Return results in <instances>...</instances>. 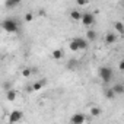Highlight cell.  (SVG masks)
I'll return each instance as SVG.
<instances>
[{"instance_id":"1","label":"cell","mask_w":124,"mask_h":124,"mask_svg":"<svg viewBox=\"0 0 124 124\" xmlns=\"http://www.w3.org/2000/svg\"><path fill=\"white\" fill-rule=\"evenodd\" d=\"M2 28L9 34H16L19 31V23H18V21L15 18H6L2 22Z\"/></svg>"},{"instance_id":"2","label":"cell","mask_w":124,"mask_h":124,"mask_svg":"<svg viewBox=\"0 0 124 124\" xmlns=\"http://www.w3.org/2000/svg\"><path fill=\"white\" fill-rule=\"evenodd\" d=\"M98 75H99V78H101V80H102L104 83H108V82L112 80L114 72H112V69H111L109 66H102V67L99 69Z\"/></svg>"},{"instance_id":"3","label":"cell","mask_w":124,"mask_h":124,"mask_svg":"<svg viewBox=\"0 0 124 124\" xmlns=\"http://www.w3.org/2000/svg\"><path fill=\"white\" fill-rule=\"evenodd\" d=\"M80 22H82L83 26L91 28V26L95 23V15L91 13V12H85V13H82V19H80Z\"/></svg>"},{"instance_id":"4","label":"cell","mask_w":124,"mask_h":124,"mask_svg":"<svg viewBox=\"0 0 124 124\" xmlns=\"http://www.w3.org/2000/svg\"><path fill=\"white\" fill-rule=\"evenodd\" d=\"M22 118H23V112L19 109H15L9 115V123H19V121H22Z\"/></svg>"},{"instance_id":"5","label":"cell","mask_w":124,"mask_h":124,"mask_svg":"<svg viewBox=\"0 0 124 124\" xmlns=\"http://www.w3.org/2000/svg\"><path fill=\"white\" fill-rule=\"evenodd\" d=\"M85 121H86V117H85L83 112H76V114H73L70 117V123L72 124H82Z\"/></svg>"},{"instance_id":"6","label":"cell","mask_w":124,"mask_h":124,"mask_svg":"<svg viewBox=\"0 0 124 124\" xmlns=\"http://www.w3.org/2000/svg\"><path fill=\"white\" fill-rule=\"evenodd\" d=\"M73 39L78 42V45H79V50H82V51L88 50V47H89V41H88L86 38H82V37H76V38H73Z\"/></svg>"},{"instance_id":"7","label":"cell","mask_w":124,"mask_h":124,"mask_svg":"<svg viewBox=\"0 0 124 124\" xmlns=\"http://www.w3.org/2000/svg\"><path fill=\"white\" fill-rule=\"evenodd\" d=\"M117 38H118V37H117L115 32H108V34L105 35V39H104V41H105L107 45H111V44L117 42Z\"/></svg>"},{"instance_id":"8","label":"cell","mask_w":124,"mask_h":124,"mask_svg":"<svg viewBox=\"0 0 124 124\" xmlns=\"http://www.w3.org/2000/svg\"><path fill=\"white\" fill-rule=\"evenodd\" d=\"M96 38H98V35H96V32H95L93 29H88V31H86V39H88L89 42H93Z\"/></svg>"},{"instance_id":"9","label":"cell","mask_w":124,"mask_h":124,"mask_svg":"<svg viewBox=\"0 0 124 124\" xmlns=\"http://www.w3.org/2000/svg\"><path fill=\"white\" fill-rule=\"evenodd\" d=\"M114 29L117 31V34L124 35V23H123V22H120V21L114 22Z\"/></svg>"},{"instance_id":"10","label":"cell","mask_w":124,"mask_h":124,"mask_svg":"<svg viewBox=\"0 0 124 124\" xmlns=\"http://www.w3.org/2000/svg\"><path fill=\"white\" fill-rule=\"evenodd\" d=\"M70 19L72 21H75V22H78V21H80L82 19V13L79 12V10H70Z\"/></svg>"},{"instance_id":"11","label":"cell","mask_w":124,"mask_h":124,"mask_svg":"<svg viewBox=\"0 0 124 124\" xmlns=\"http://www.w3.org/2000/svg\"><path fill=\"white\" fill-rule=\"evenodd\" d=\"M51 57H53L54 60H60L61 57H63V50H60V48H55V50H53V53H51Z\"/></svg>"},{"instance_id":"12","label":"cell","mask_w":124,"mask_h":124,"mask_svg":"<svg viewBox=\"0 0 124 124\" xmlns=\"http://www.w3.org/2000/svg\"><path fill=\"white\" fill-rule=\"evenodd\" d=\"M104 95H105V98H107V99H114V98L117 96V93L114 92V89H112V88H109V89H105Z\"/></svg>"},{"instance_id":"13","label":"cell","mask_w":124,"mask_h":124,"mask_svg":"<svg viewBox=\"0 0 124 124\" xmlns=\"http://www.w3.org/2000/svg\"><path fill=\"white\" fill-rule=\"evenodd\" d=\"M6 99H8V101H10V102H13V101L16 99V92H15L13 89L6 91Z\"/></svg>"},{"instance_id":"14","label":"cell","mask_w":124,"mask_h":124,"mask_svg":"<svg viewBox=\"0 0 124 124\" xmlns=\"http://www.w3.org/2000/svg\"><path fill=\"white\" fill-rule=\"evenodd\" d=\"M112 89H114V92H115L117 95H123V93H124V85H123V83H117V85H114Z\"/></svg>"},{"instance_id":"15","label":"cell","mask_w":124,"mask_h":124,"mask_svg":"<svg viewBox=\"0 0 124 124\" xmlns=\"http://www.w3.org/2000/svg\"><path fill=\"white\" fill-rule=\"evenodd\" d=\"M44 86H45V80H38V82H35V83L32 85V89H34V91H41Z\"/></svg>"},{"instance_id":"16","label":"cell","mask_w":124,"mask_h":124,"mask_svg":"<svg viewBox=\"0 0 124 124\" xmlns=\"http://www.w3.org/2000/svg\"><path fill=\"white\" fill-rule=\"evenodd\" d=\"M89 114H91L92 117H99V115H101V108H99V107H92V108L89 109Z\"/></svg>"},{"instance_id":"17","label":"cell","mask_w":124,"mask_h":124,"mask_svg":"<svg viewBox=\"0 0 124 124\" xmlns=\"http://www.w3.org/2000/svg\"><path fill=\"white\" fill-rule=\"evenodd\" d=\"M69 48H70V51H79V45H78V42L75 39H72L69 42Z\"/></svg>"},{"instance_id":"18","label":"cell","mask_w":124,"mask_h":124,"mask_svg":"<svg viewBox=\"0 0 124 124\" xmlns=\"http://www.w3.org/2000/svg\"><path fill=\"white\" fill-rule=\"evenodd\" d=\"M23 21H25V22H32V21H34V13H31V12L25 13V16H23Z\"/></svg>"},{"instance_id":"19","label":"cell","mask_w":124,"mask_h":124,"mask_svg":"<svg viewBox=\"0 0 124 124\" xmlns=\"http://www.w3.org/2000/svg\"><path fill=\"white\" fill-rule=\"evenodd\" d=\"M31 73H32L31 69H23V70H22V76H23V78H29Z\"/></svg>"},{"instance_id":"20","label":"cell","mask_w":124,"mask_h":124,"mask_svg":"<svg viewBox=\"0 0 124 124\" xmlns=\"http://www.w3.org/2000/svg\"><path fill=\"white\" fill-rule=\"evenodd\" d=\"M15 6H16V5H15L13 2H10V0H6V8H8V9H13Z\"/></svg>"},{"instance_id":"21","label":"cell","mask_w":124,"mask_h":124,"mask_svg":"<svg viewBox=\"0 0 124 124\" xmlns=\"http://www.w3.org/2000/svg\"><path fill=\"white\" fill-rule=\"evenodd\" d=\"M88 3V0H76V5L78 6H85Z\"/></svg>"},{"instance_id":"22","label":"cell","mask_w":124,"mask_h":124,"mask_svg":"<svg viewBox=\"0 0 124 124\" xmlns=\"http://www.w3.org/2000/svg\"><path fill=\"white\" fill-rule=\"evenodd\" d=\"M3 89H5V91H9V89H12L10 83H9V82H5V83H3Z\"/></svg>"},{"instance_id":"23","label":"cell","mask_w":124,"mask_h":124,"mask_svg":"<svg viewBox=\"0 0 124 124\" xmlns=\"http://www.w3.org/2000/svg\"><path fill=\"white\" fill-rule=\"evenodd\" d=\"M118 69L121 70V72H124V58L120 61V63H118Z\"/></svg>"},{"instance_id":"24","label":"cell","mask_w":124,"mask_h":124,"mask_svg":"<svg viewBox=\"0 0 124 124\" xmlns=\"http://www.w3.org/2000/svg\"><path fill=\"white\" fill-rule=\"evenodd\" d=\"M75 64H76L75 61H69V63H67V69H73V67H75Z\"/></svg>"},{"instance_id":"25","label":"cell","mask_w":124,"mask_h":124,"mask_svg":"<svg viewBox=\"0 0 124 124\" xmlns=\"http://www.w3.org/2000/svg\"><path fill=\"white\" fill-rule=\"evenodd\" d=\"M10 2H13V3L18 6V5H21V2H22V0H10Z\"/></svg>"},{"instance_id":"26","label":"cell","mask_w":124,"mask_h":124,"mask_svg":"<svg viewBox=\"0 0 124 124\" xmlns=\"http://www.w3.org/2000/svg\"><path fill=\"white\" fill-rule=\"evenodd\" d=\"M123 6H124V2H123Z\"/></svg>"},{"instance_id":"27","label":"cell","mask_w":124,"mask_h":124,"mask_svg":"<svg viewBox=\"0 0 124 124\" xmlns=\"http://www.w3.org/2000/svg\"><path fill=\"white\" fill-rule=\"evenodd\" d=\"M123 58H124V55H123Z\"/></svg>"}]
</instances>
